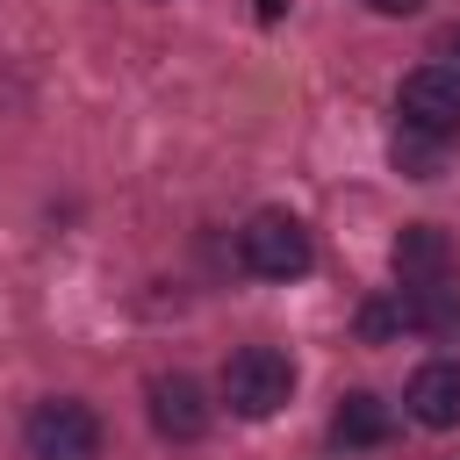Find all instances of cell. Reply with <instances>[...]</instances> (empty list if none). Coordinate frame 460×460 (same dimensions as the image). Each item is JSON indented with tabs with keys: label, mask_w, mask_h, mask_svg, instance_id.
<instances>
[{
	"label": "cell",
	"mask_w": 460,
	"mask_h": 460,
	"mask_svg": "<svg viewBox=\"0 0 460 460\" xmlns=\"http://www.w3.org/2000/svg\"><path fill=\"white\" fill-rule=\"evenodd\" d=\"M237 259H244L259 280H302V273L316 266V237L302 230V216L259 208V216L237 230Z\"/></svg>",
	"instance_id": "1"
},
{
	"label": "cell",
	"mask_w": 460,
	"mask_h": 460,
	"mask_svg": "<svg viewBox=\"0 0 460 460\" xmlns=\"http://www.w3.org/2000/svg\"><path fill=\"white\" fill-rule=\"evenodd\" d=\"M288 395H295V359L288 352H273V345H237L230 359H223V402L237 410V417H273V410H288Z\"/></svg>",
	"instance_id": "2"
},
{
	"label": "cell",
	"mask_w": 460,
	"mask_h": 460,
	"mask_svg": "<svg viewBox=\"0 0 460 460\" xmlns=\"http://www.w3.org/2000/svg\"><path fill=\"white\" fill-rule=\"evenodd\" d=\"M22 446H29V460H101V417L72 395H50L29 410Z\"/></svg>",
	"instance_id": "3"
},
{
	"label": "cell",
	"mask_w": 460,
	"mask_h": 460,
	"mask_svg": "<svg viewBox=\"0 0 460 460\" xmlns=\"http://www.w3.org/2000/svg\"><path fill=\"white\" fill-rule=\"evenodd\" d=\"M395 115H402V129L453 144L460 137V65H417L395 93Z\"/></svg>",
	"instance_id": "4"
},
{
	"label": "cell",
	"mask_w": 460,
	"mask_h": 460,
	"mask_svg": "<svg viewBox=\"0 0 460 460\" xmlns=\"http://www.w3.org/2000/svg\"><path fill=\"white\" fill-rule=\"evenodd\" d=\"M388 259H395L402 288H460V252H453V237L438 223H402Z\"/></svg>",
	"instance_id": "5"
},
{
	"label": "cell",
	"mask_w": 460,
	"mask_h": 460,
	"mask_svg": "<svg viewBox=\"0 0 460 460\" xmlns=\"http://www.w3.org/2000/svg\"><path fill=\"white\" fill-rule=\"evenodd\" d=\"M151 424H158V438L194 446V438L208 431V395H201V381H194V374H158V381H151Z\"/></svg>",
	"instance_id": "6"
},
{
	"label": "cell",
	"mask_w": 460,
	"mask_h": 460,
	"mask_svg": "<svg viewBox=\"0 0 460 460\" xmlns=\"http://www.w3.org/2000/svg\"><path fill=\"white\" fill-rule=\"evenodd\" d=\"M402 402H410V417H417L424 431H446V424H460V359H424V367L410 374Z\"/></svg>",
	"instance_id": "7"
},
{
	"label": "cell",
	"mask_w": 460,
	"mask_h": 460,
	"mask_svg": "<svg viewBox=\"0 0 460 460\" xmlns=\"http://www.w3.org/2000/svg\"><path fill=\"white\" fill-rule=\"evenodd\" d=\"M331 431H338V446H388V431H395V410H388L381 395H367V388H352V395L338 402V417H331Z\"/></svg>",
	"instance_id": "8"
},
{
	"label": "cell",
	"mask_w": 460,
	"mask_h": 460,
	"mask_svg": "<svg viewBox=\"0 0 460 460\" xmlns=\"http://www.w3.org/2000/svg\"><path fill=\"white\" fill-rule=\"evenodd\" d=\"M395 165L410 172V180H438V158H446V144L438 137H417V129H395Z\"/></svg>",
	"instance_id": "9"
},
{
	"label": "cell",
	"mask_w": 460,
	"mask_h": 460,
	"mask_svg": "<svg viewBox=\"0 0 460 460\" xmlns=\"http://www.w3.org/2000/svg\"><path fill=\"white\" fill-rule=\"evenodd\" d=\"M395 323H402V295H395V302H367V309H359V331H367V338H388ZM402 331H410V323H402Z\"/></svg>",
	"instance_id": "10"
},
{
	"label": "cell",
	"mask_w": 460,
	"mask_h": 460,
	"mask_svg": "<svg viewBox=\"0 0 460 460\" xmlns=\"http://www.w3.org/2000/svg\"><path fill=\"white\" fill-rule=\"evenodd\" d=\"M367 7H374V14H417L424 0H367Z\"/></svg>",
	"instance_id": "11"
},
{
	"label": "cell",
	"mask_w": 460,
	"mask_h": 460,
	"mask_svg": "<svg viewBox=\"0 0 460 460\" xmlns=\"http://www.w3.org/2000/svg\"><path fill=\"white\" fill-rule=\"evenodd\" d=\"M259 14H280V0H259Z\"/></svg>",
	"instance_id": "12"
},
{
	"label": "cell",
	"mask_w": 460,
	"mask_h": 460,
	"mask_svg": "<svg viewBox=\"0 0 460 460\" xmlns=\"http://www.w3.org/2000/svg\"><path fill=\"white\" fill-rule=\"evenodd\" d=\"M453 58H460V29H453Z\"/></svg>",
	"instance_id": "13"
}]
</instances>
